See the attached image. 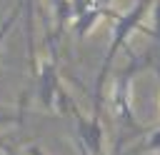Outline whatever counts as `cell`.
I'll list each match as a JSON object with an SVG mask.
<instances>
[{"label": "cell", "mask_w": 160, "mask_h": 155, "mask_svg": "<svg viewBox=\"0 0 160 155\" xmlns=\"http://www.w3.org/2000/svg\"><path fill=\"white\" fill-rule=\"evenodd\" d=\"M140 152H160V128H152L132 150H128L125 155H140Z\"/></svg>", "instance_id": "4"}, {"label": "cell", "mask_w": 160, "mask_h": 155, "mask_svg": "<svg viewBox=\"0 0 160 155\" xmlns=\"http://www.w3.org/2000/svg\"><path fill=\"white\" fill-rule=\"evenodd\" d=\"M105 15H115L110 8H90V10H85V12H80V15H75L72 18V30H75V35L78 38H85L92 28H95V22L100 20V18H105Z\"/></svg>", "instance_id": "3"}, {"label": "cell", "mask_w": 160, "mask_h": 155, "mask_svg": "<svg viewBox=\"0 0 160 155\" xmlns=\"http://www.w3.org/2000/svg\"><path fill=\"white\" fill-rule=\"evenodd\" d=\"M122 142H125V138L120 135V140L115 142V148H112V155H122Z\"/></svg>", "instance_id": "7"}, {"label": "cell", "mask_w": 160, "mask_h": 155, "mask_svg": "<svg viewBox=\"0 0 160 155\" xmlns=\"http://www.w3.org/2000/svg\"><path fill=\"white\" fill-rule=\"evenodd\" d=\"M152 2H155V0H138L130 10L115 12V15H112V18H115L112 40H110L108 52H105V58H102V65H100V70H98V75H95V88H92V115H100V110H102V88H105V80H108L110 68H112V62H115V55H118L122 48H128L130 32H135V30L142 28V18L152 10Z\"/></svg>", "instance_id": "1"}, {"label": "cell", "mask_w": 160, "mask_h": 155, "mask_svg": "<svg viewBox=\"0 0 160 155\" xmlns=\"http://www.w3.org/2000/svg\"><path fill=\"white\" fill-rule=\"evenodd\" d=\"M28 155H48V152H42L38 145H28Z\"/></svg>", "instance_id": "8"}, {"label": "cell", "mask_w": 160, "mask_h": 155, "mask_svg": "<svg viewBox=\"0 0 160 155\" xmlns=\"http://www.w3.org/2000/svg\"><path fill=\"white\" fill-rule=\"evenodd\" d=\"M22 8H25V0H18V2H15V8L5 15V20H2V25H0V45L5 42L8 32H10V30H12V25L18 22V18L22 15Z\"/></svg>", "instance_id": "5"}, {"label": "cell", "mask_w": 160, "mask_h": 155, "mask_svg": "<svg viewBox=\"0 0 160 155\" xmlns=\"http://www.w3.org/2000/svg\"><path fill=\"white\" fill-rule=\"evenodd\" d=\"M140 32L150 38H160V0L152 2V28H140Z\"/></svg>", "instance_id": "6"}, {"label": "cell", "mask_w": 160, "mask_h": 155, "mask_svg": "<svg viewBox=\"0 0 160 155\" xmlns=\"http://www.w3.org/2000/svg\"><path fill=\"white\" fill-rule=\"evenodd\" d=\"M0 150H10V145H8V135H0Z\"/></svg>", "instance_id": "10"}, {"label": "cell", "mask_w": 160, "mask_h": 155, "mask_svg": "<svg viewBox=\"0 0 160 155\" xmlns=\"http://www.w3.org/2000/svg\"><path fill=\"white\" fill-rule=\"evenodd\" d=\"M128 55H130V62L122 72H118V78L112 82V90H110V110H112L115 120L122 128L140 130L135 110H132V80H135V72L142 68V60L132 50H128Z\"/></svg>", "instance_id": "2"}, {"label": "cell", "mask_w": 160, "mask_h": 155, "mask_svg": "<svg viewBox=\"0 0 160 155\" xmlns=\"http://www.w3.org/2000/svg\"><path fill=\"white\" fill-rule=\"evenodd\" d=\"M155 70H158V78H160V60H155Z\"/></svg>", "instance_id": "11"}, {"label": "cell", "mask_w": 160, "mask_h": 155, "mask_svg": "<svg viewBox=\"0 0 160 155\" xmlns=\"http://www.w3.org/2000/svg\"><path fill=\"white\" fill-rule=\"evenodd\" d=\"M15 115H8V112H0V122H12Z\"/></svg>", "instance_id": "9"}, {"label": "cell", "mask_w": 160, "mask_h": 155, "mask_svg": "<svg viewBox=\"0 0 160 155\" xmlns=\"http://www.w3.org/2000/svg\"><path fill=\"white\" fill-rule=\"evenodd\" d=\"M155 40H160V38H155Z\"/></svg>", "instance_id": "12"}]
</instances>
